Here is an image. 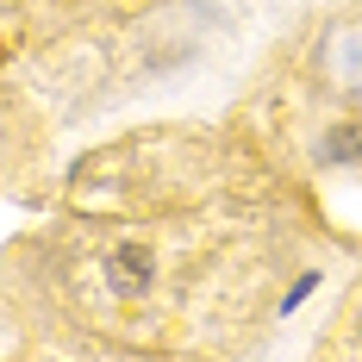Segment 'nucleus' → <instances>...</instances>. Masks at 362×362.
<instances>
[]
</instances>
